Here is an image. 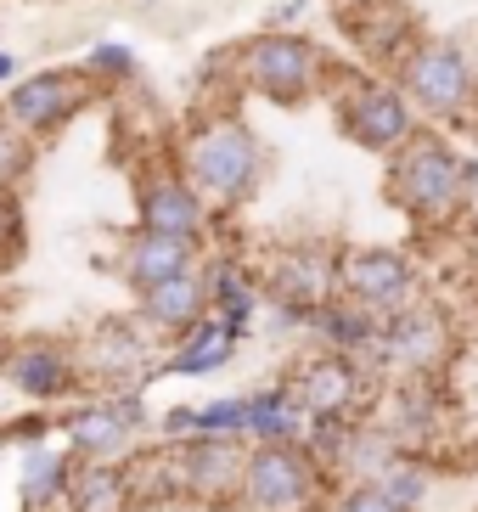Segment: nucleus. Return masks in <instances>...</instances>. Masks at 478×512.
Segmentation results:
<instances>
[{
  "mask_svg": "<svg viewBox=\"0 0 478 512\" xmlns=\"http://www.w3.org/2000/svg\"><path fill=\"white\" fill-rule=\"evenodd\" d=\"M383 197L411 231L434 237V231L462 226L478 203V158L462 152L445 130L422 124L417 136L405 141L400 152L383 158Z\"/></svg>",
  "mask_w": 478,
  "mask_h": 512,
  "instance_id": "nucleus-1",
  "label": "nucleus"
},
{
  "mask_svg": "<svg viewBox=\"0 0 478 512\" xmlns=\"http://www.w3.org/2000/svg\"><path fill=\"white\" fill-rule=\"evenodd\" d=\"M175 164L186 169V181L203 192L214 214H237L265 186V141L237 107H203L180 130Z\"/></svg>",
  "mask_w": 478,
  "mask_h": 512,
  "instance_id": "nucleus-2",
  "label": "nucleus"
},
{
  "mask_svg": "<svg viewBox=\"0 0 478 512\" xmlns=\"http://www.w3.org/2000/svg\"><path fill=\"white\" fill-rule=\"evenodd\" d=\"M321 96L332 102V119H338L344 141H355L360 152H377V158L400 152L422 130L411 96L400 91V79L377 74V68H360V62L332 57V74H327V91Z\"/></svg>",
  "mask_w": 478,
  "mask_h": 512,
  "instance_id": "nucleus-3",
  "label": "nucleus"
},
{
  "mask_svg": "<svg viewBox=\"0 0 478 512\" xmlns=\"http://www.w3.org/2000/svg\"><path fill=\"white\" fill-rule=\"evenodd\" d=\"M225 62H231L242 91L265 96L276 107L315 102V96L327 91V74H332V57L299 29H259L242 46L225 51Z\"/></svg>",
  "mask_w": 478,
  "mask_h": 512,
  "instance_id": "nucleus-4",
  "label": "nucleus"
},
{
  "mask_svg": "<svg viewBox=\"0 0 478 512\" xmlns=\"http://www.w3.org/2000/svg\"><path fill=\"white\" fill-rule=\"evenodd\" d=\"M394 79L411 96L422 124H434V130H473L478 124V68L462 40L422 34L411 57L394 68Z\"/></svg>",
  "mask_w": 478,
  "mask_h": 512,
  "instance_id": "nucleus-5",
  "label": "nucleus"
},
{
  "mask_svg": "<svg viewBox=\"0 0 478 512\" xmlns=\"http://www.w3.org/2000/svg\"><path fill=\"white\" fill-rule=\"evenodd\" d=\"M338 242H282L259 259V287H265V310L276 316L282 332H304L310 316L327 299H338Z\"/></svg>",
  "mask_w": 478,
  "mask_h": 512,
  "instance_id": "nucleus-6",
  "label": "nucleus"
},
{
  "mask_svg": "<svg viewBox=\"0 0 478 512\" xmlns=\"http://www.w3.org/2000/svg\"><path fill=\"white\" fill-rule=\"evenodd\" d=\"M158 411L147 406V389L130 394H79L57 411V439L79 462H130L152 439Z\"/></svg>",
  "mask_w": 478,
  "mask_h": 512,
  "instance_id": "nucleus-7",
  "label": "nucleus"
},
{
  "mask_svg": "<svg viewBox=\"0 0 478 512\" xmlns=\"http://www.w3.org/2000/svg\"><path fill=\"white\" fill-rule=\"evenodd\" d=\"M456 349H462L456 316L434 299H411L405 310L383 316L372 361L383 377H445L450 361H456Z\"/></svg>",
  "mask_w": 478,
  "mask_h": 512,
  "instance_id": "nucleus-8",
  "label": "nucleus"
},
{
  "mask_svg": "<svg viewBox=\"0 0 478 512\" xmlns=\"http://www.w3.org/2000/svg\"><path fill=\"white\" fill-rule=\"evenodd\" d=\"M327 496L332 479L304 445H248L237 512H321Z\"/></svg>",
  "mask_w": 478,
  "mask_h": 512,
  "instance_id": "nucleus-9",
  "label": "nucleus"
},
{
  "mask_svg": "<svg viewBox=\"0 0 478 512\" xmlns=\"http://www.w3.org/2000/svg\"><path fill=\"white\" fill-rule=\"evenodd\" d=\"M79 377L85 394H130L152 389L158 377V338L135 316H102L79 344Z\"/></svg>",
  "mask_w": 478,
  "mask_h": 512,
  "instance_id": "nucleus-10",
  "label": "nucleus"
},
{
  "mask_svg": "<svg viewBox=\"0 0 478 512\" xmlns=\"http://www.w3.org/2000/svg\"><path fill=\"white\" fill-rule=\"evenodd\" d=\"M287 383H293V394H299V406L310 417H349V422L377 417V400L389 389V377L372 361L332 355V349H315L310 361H299L287 372Z\"/></svg>",
  "mask_w": 478,
  "mask_h": 512,
  "instance_id": "nucleus-11",
  "label": "nucleus"
},
{
  "mask_svg": "<svg viewBox=\"0 0 478 512\" xmlns=\"http://www.w3.org/2000/svg\"><path fill=\"white\" fill-rule=\"evenodd\" d=\"M214 220L220 214L203 203V192L186 181L175 158H152L147 169H135V226L141 231H164V237H180L209 254Z\"/></svg>",
  "mask_w": 478,
  "mask_h": 512,
  "instance_id": "nucleus-12",
  "label": "nucleus"
},
{
  "mask_svg": "<svg viewBox=\"0 0 478 512\" xmlns=\"http://www.w3.org/2000/svg\"><path fill=\"white\" fill-rule=\"evenodd\" d=\"M0 377H6V389L23 394L29 406H51V411L85 394V377H79V344L51 338V332L12 338V344L0 349Z\"/></svg>",
  "mask_w": 478,
  "mask_h": 512,
  "instance_id": "nucleus-13",
  "label": "nucleus"
},
{
  "mask_svg": "<svg viewBox=\"0 0 478 512\" xmlns=\"http://www.w3.org/2000/svg\"><path fill=\"white\" fill-rule=\"evenodd\" d=\"M90 102H96V85L79 74V62H74V68H34V74H23L17 85H6L0 113H6L23 136L51 141V136H62Z\"/></svg>",
  "mask_w": 478,
  "mask_h": 512,
  "instance_id": "nucleus-14",
  "label": "nucleus"
},
{
  "mask_svg": "<svg viewBox=\"0 0 478 512\" xmlns=\"http://www.w3.org/2000/svg\"><path fill=\"white\" fill-rule=\"evenodd\" d=\"M338 293L372 316H394L411 299H422V271L417 259L389 248V242H355L338 254Z\"/></svg>",
  "mask_w": 478,
  "mask_h": 512,
  "instance_id": "nucleus-15",
  "label": "nucleus"
},
{
  "mask_svg": "<svg viewBox=\"0 0 478 512\" xmlns=\"http://www.w3.org/2000/svg\"><path fill=\"white\" fill-rule=\"evenodd\" d=\"M175 467H180V501L225 512V507H237L242 467H248V439H220V434L180 439Z\"/></svg>",
  "mask_w": 478,
  "mask_h": 512,
  "instance_id": "nucleus-16",
  "label": "nucleus"
},
{
  "mask_svg": "<svg viewBox=\"0 0 478 512\" xmlns=\"http://www.w3.org/2000/svg\"><path fill=\"white\" fill-rule=\"evenodd\" d=\"M338 29L355 46L360 68H377V74H394L411 46L422 40V23L405 0H366V6H344L338 12Z\"/></svg>",
  "mask_w": 478,
  "mask_h": 512,
  "instance_id": "nucleus-17",
  "label": "nucleus"
},
{
  "mask_svg": "<svg viewBox=\"0 0 478 512\" xmlns=\"http://www.w3.org/2000/svg\"><path fill=\"white\" fill-rule=\"evenodd\" d=\"M377 411H383L377 422L400 439L405 451L422 456L439 439V428H445L450 400H445V389H439V377H394V389H383Z\"/></svg>",
  "mask_w": 478,
  "mask_h": 512,
  "instance_id": "nucleus-18",
  "label": "nucleus"
},
{
  "mask_svg": "<svg viewBox=\"0 0 478 512\" xmlns=\"http://www.w3.org/2000/svg\"><path fill=\"white\" fill-rule=\"evenodd\" d=\"M242 344H248V338H242L231 321L203 310L192 327L175 332V338L158 349V377H214V372H225V366H237Z\"/></svg>",
  "mask_w": 478,
  "mask_h": 512,
  "instance_id": "nucleus-19",
  "label": "nucleus"
},
{
  "mask_svg": "<svg viewBox=\"0 0 478 512\" xmlns=\"http://www.w3.org/2000/svg\"><path fill=\"white\" fill-rule=\"evenodd\" d=\"M203 293H209V310L220 321L254 338L259 316H265V287H259V271L254 259L242 254H203Z\"/></svg>",
  "mask_w": 478,
  "mask_h": 512,
  "instance_id": "nucleus-20",
  "label": "nucleus"
},
{
  "mask_svg": "<svg viewBox=\"0 0 478 512\" xmlns=\"http://www.w3.org/2000/svg\"><path fill=\"white\" fill-rule=\"evenodd\" d=\"M197 259H203V248H192V242L130 226V231H124V248H119V276H124L130 293H147V287L169 282V276L197 271Z\"/></svg>",
  "mask_w": 478,
  "mask_h": 512,
  "instance_id": "nucleus-21",
  "label": "nucleus"
},
{
  "mask_svg": "<svg viewBox=\"0 0 478 512\" xmlns=\"http://www.w3.org/2000/svg\"><path fill=\"white\" fill-rule=\"evenodd\" d=\"M79 456L68 445H29L17 451V512H62L74 490Z\"/></svg>",
  "mask_w": 478,
  "mask_h": 512,
  "instance_id": "nucleus-22",
  "label": "nucleus"
},
{
  "mask_svg": "<svg viewBox=\"0 0 478 512\" xmlns=\"http://www.w3.org/2000/svg\"><path fill=\"white\" fill-rule=\"evenodd\" d=\"M203 310H209V293H203V259H197V271L169 276V282L135 293V321H141L152 338H164V344L175 338V332L192 327Z\"/></svg>",
  "mask_w": 478,
  "mask_h": 512,
  "instance_id": "nucleus-23",
  "label": "nucleus"
},
{
  "mask_svg": "<svg viewBox=\"0 0 478 512\" xmlns=\"http://www.w3.org/2000/svg\"><path fill=\"white\" fill-rule=\"evenodd\" d=\"M377 332H383V316L360 310L355 299H327L321 310L310 316L304 338H315V349H332V355H355V361H372L377 355ZM377 366V361H372Z\"/></svg>",
  "mask_w": 478,
  "mask_h": 512,
  "instance_id": "nucleus-24",
  "label": "nucleus"
},
{
  "mask_svg": "<svg viewBox=\"0 0 478 512\" xmlns=\"http://www.w3.org/2000/svg\"><path fill=\"white\" fill-rule=\"evenodd\" d=\"M310 411L299 406V394L287 377H265L248 389V445H299Z\"/></svg>",
  "mask_w": 478,
  "mask_h": 512,
  "instance_id": "nucleus-25",
  "label": "nucleus"
},
{
  "mask_svg": "<svg viewBox=\"0 0 478 512\" xmlns=\"http://www.w3.org/2000/svg\"><path fill=\"white\" fill-rule=\"evenodd\" d=\"M62 512H141L124 462H79L74 490H68V507Z\"/></svg>",
  "mask_w": 478,
  "mask_h": 512,
  "instance_id": "nucleus-26",
  "label": "nucleus"
},
{
  "mask_svg": "<svg viewBox=\"0 0 478 512\" xmlns=\"http://www.w3.org/2000/svg\"><path fill=\"white\" fill-rule=\"evenodd\" d=\"M130 473V490H135V507L152 512V507H175L180 501V467H175V445H141V451L124 462Z\"/></svg>",
  "mask_w": 478,
  "mask_h": 512,
  "instance_id": "nucleus-27",
  "label": "nucleus"
},
{
  "mask_svg": "<svg viewBox=\"0 0 478 512\" xmlns=\"http://www.w3.org/2000/svg\"><path fill=\"white\" fill-rule=\"evenodd\" d=\"M79 74H85L102 96H124V91L141 85V57H135L130 40H96V46L79 57Z\"/></svg>",
  "mask_w": 478,
  "mask_h": 512,
  "instance_id": "nucleus-28",
  "label": "nucleus"
},
{
  "mask_svg": "<svg viewBox=\"0 0 478 512\" xmlns=\"http://www.w3.org/2000/svg\"><path fill=\"white\" fill-rule=\"evenodd\" d=\"M197 434H220V439H242L248 434V394H209L192 406V439Z\"/></svg>",
  "mask_w": 478,
  "mask_h": 512,
  "instance_id": "nucleus-29",
  "label": "nucleus"
},
{
  "mask_svg": "<svg viewBox=\"0 0 478 512\" xmlns=\"http://www.w3.org/2000/svg\"><path fill=\"white\" fill-rule=\"evenodd\" d=\"M29 254V209H23V192L0 186V276H12Z\"/></svg>",
  "mask_w": 478,
  "mask_h": 512,
  "instance_id": "nucleus-30",
  "label": "nucleus"
},
{
  "mask_svg": "<svg viewBox=\"0 0 478 512\" xmlns=\"http://www.w3.org/2000/svg\"><path fill=\"white\" fill-rule=\"evenodd\" d=\"M34 152H40V141L23 136L6 113H0V186H12V192H23V181L34 175Z\"/></svg>",
  "mask_w": 478,
  "mask_h": 512,
  "instance_id": "nucleus-31",
  "label": "nucleus"
},
{
  "mask_svg": "<svg viewBox=\"0 0 478 512\" xmlns=\"http://www.w3.org/2000/svg\"><path fill=\"white\" fill-rule=\"evenodd\" d=\"M321 512H411L405 501H394L383 484H366V479H349V484H332V496Z\"/></svg>",
  "mask_w": 478,
  "mask_h": 512,
  "instance_id": "nucleus-32",
  "label": "nucleus"
},
{
  "mask_svg": "<svg viewBox=\"0 0 478 512\" xmlns=\"http://www.w3.org/2000/svg\"><path fill=\"white\" fill-rule=\"evenodd\" d=\"M45 439H57V411L51 406L17 411V417L0 422V445L6 451H29V445H45Z\"/></svg>",
  "mask_w": 478,
  "mask_h": 512,
  "instance_id": "nucleus-33",
  "label": "nucleus"
},
{
  "mask_svg": "<svg viewBox=\"0 0 478 512\" xmlns=\"http://www.w3.org/2000/svg\"><path fill=\"white\" fill-rule=\"evenodd\" d=\"M304 12H310V0H276L270 17H265V29H299Z\"/></svg>",
  "mask_w": 478,
  "mask_h": 512,
  "instance_id": "nucleus-34",
  "label": "nucleus"
},
{
  "mask_svg": "<svg viewBox=\"0 0 478 512\" xmlns=\"http://www.w3.org/2000/svg\"><path fill=\"white\" fill-rule=\"evenodd\" d=\"M17 79H23V68H17V51L0 46V91H6V85H17Z\"/></svg>",
  "mask_w": 478,
  "mask_h": 512,
  "instance_id": "nucleus-35",
  "label": "nucleus"
},
{
  "mask_svg": "<svg viewBox=\"0 0 478 512\" xmlns=\"http://www.w3.org/2000/svg\"><path fill=\"white\" fill-rule=\"evenodd\" d=\"M332 6H338V12H344V6H366V0H332Z\"/></svg>",
  "mask_w": 478,
  "mask_h": 512,
  "instance_id": "nucleus-36",
  "label": "nucleus"
},
{
  "mask_svg": "<svg viewBox=\"0 0 478 512\" xmlns=\"http://www.w3.org/2000/svg\"><path fill=\"white\" fill-rule=\"evenodd\" d=\"M467 220H473V237H478V203H473V214H467Z\"/></svg>",
  "mask_w": 478,
  "mask_h": 512,
  "instance_id": "nucleus-37",
  "label": "nucleus"
},
{
  "mask_svg": "<svg viewBox=\"0 0 478 512\" xmlns=\"http://www.w3.org/2000/svg\"><path fill=\"white\" fill-rule=\"evenodd\" d=\"M0 456H6V445H0Z\"/></svg>",
  "mask_w": 478,
  "mask_h": 512,
  "instance_id": "nucleus-38",
  "label": "nucleus"
}]
</instances>
